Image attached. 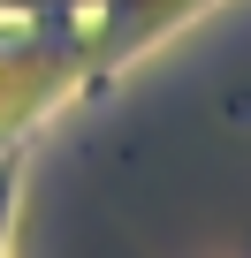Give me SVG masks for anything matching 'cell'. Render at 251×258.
<instances>
[{
  "instance_id": "cell-1",
  "label": "cell",
  "mask_w": 251,
  "mask_h": 258,
  "mask_svg": "<svg viewBox=\"0 0 251 258\" xmlns=\"http://www.w3.org/2000/svg\"><path fill=\"white\" fill-rule=\"evenodd\" d=\"M198 8L206 0H0V152H16L69 91H107Z\"/></svg>"
}]
</instances>
